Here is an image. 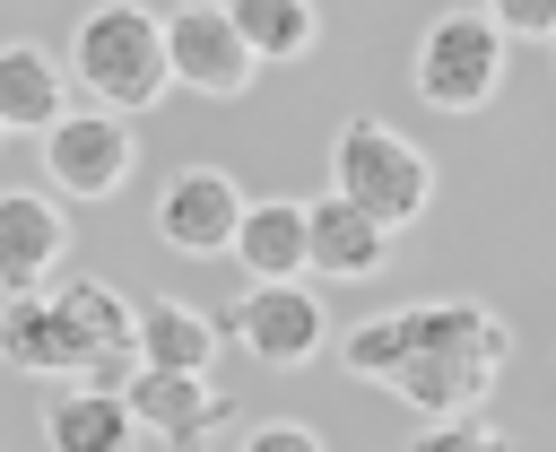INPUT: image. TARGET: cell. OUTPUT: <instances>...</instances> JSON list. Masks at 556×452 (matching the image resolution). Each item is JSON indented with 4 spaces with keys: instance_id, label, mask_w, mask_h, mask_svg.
<instances>
[{
    "instance_id": "6da1fadb",
    "label": "cell",
    "mask_w": 556,
    "mask_h": 452,
    "mask_svg": "<svg viewBox=\"0 0 556 452\" xmlns=\"http://www.w3.org/2000/svg\"><path fill=\"white\" fill-rule=\"evenodd\" d=\"M513 356L504 313L469 304V296H434V304H391L374 322H356L339 339V365L356 382H382L391 400H408L417 417H469L495 374Z\"/></svg>"
},
{
    "instance_id": "7a4b0ae2",
    "label": "cell",
    "mask_w": 556,
    "mask_h": 452,
    "mask_svg": "<svg viewBox=\"0 0 556 452\" xmlns=\"http://www.w3.org/2000/svg\"><path fill=\"white\" fill-rule=\"evenodd\" d=\"M70 70L96 104L113 113H148L165 87H174V43H165V17L139 9V0H96L70 35Z\"/></svg>"
},
{
    "instance_id": "3957f363",
    "label": "cell",
    "mask_w": 556,
    "mask_h": 452,
    "mask_svg": "<svg viewBox=\"0 0 556 452\" xmlns=\"http://www.w3.org/2000/svg\"><path fill=\"white\" fill-rule=\"evenodd\" d=\"M43 296H52V330H61V382L130 391V374H139V304L113 296L87 269H61Z\"/></svg>"
},
{
    "instance_id": "277c9868",
    "label": "cell",
    "mask_w": 556,
    "mask_h": 452,
    "mask_svg": "<svg viewBox=\"0 0 556 452\" xmlns=\"http://www.w3.org/2000/svg\"><path fill=\"white\" fill-rule=\"evenodd\" d=\"M330 191H348V200L374 209L382 226H417L426 200H434V165H426V148L400 139L391 122L356 113V122H339V139H330Z\"/></svg>"
},
{
    "instance_id": "5b68a950",
    "label": "cell",
    "mask_w": 556,
    "mask_h": 452,
    "mask_svg": "<svg viewBox=\"0 0 556 452\" xmlns=\"http://www.w3.org/2000/svg\"><path fill=\"white\" fill-rule=\"evenodd\" d=\"M408 87L434 113H486V96L504 87V26L486 9H443L408 52Z\"/></svg>"
},
{
    "instance_id": "8992f818",
    "label": "cell",
    "mask_w": 556,
    "mask_h": 452,
    "mask_svg": "<svg viewBox=\"0 0 556 452\" xmlns=\"http://www.w3.org/2000/svg\"><path fill=\"white\" fill-rule=\"evenodd\" d=\"M43 174H52V191H70V200H113V191H130V174H139V130H130V113H113V104H70V113L43 130Z\"/></svg>"
},
{
    "instance_id": "52a82bcc",
    "label": "cell",
    "mask_w": 556,
    "mask_h": 452,
    "mask_svg": "<svg viewBox=\"0 0 556 452\" xmlns=\"http://www.w3.org/2000/svg\"><path fill=\"white\" fill-rule=\"evenodd\" d=\"M165 43H174V87H191V96L235 104V96L261 78V52H252V35L235 26L226 0H182V9H165Z\"/></svg>"
},
{
    "instance_id": "ba28073f",
    "label": "cell",
    "mask_w": 556,
    "mask_h": 452,
    "mask_svg": "<svg viewBox=\"0 0 556 452\" xmlns=\"http://www.w3.org/2000/svg\"><path fill=\"white\" fill-rule=\"evenodd\" d=\"M226 330L261 356V365H313L330 348V313L304 278H252L235 304H226Z\"/></svg>"
},
{
    "instance_id": "9c48e42d",
    "label": "cell",
    "mask_w": 556,
    "mask_h": 452,
    "mask_svg": "<svg viewBox=\"0 0 556 452\" xmlns=\"http://www.w3.org/2000/svg\"><path fill=\"white\" fill-rule=\"evenodd\" d=\"M243 183L226 174V165H182L165 191H156V243H174V252H191V261H208V252H235V235H243Z\"/></svg>"
},
{
    "instance_id": "30bf717a",
    "label": "cell",
    "mask_w": 556,
    "mask_h": 452,
    "mask_svg": "<svg viewBox=\"0 0 556 452\" xmlns=\"http://www.w3.org/2000/svg\"><path fill=\"white\" fill-rule=\"evenodd\" d=\"M70 261H78V243H70L61 200L52 191H0V296L52 287Z\"/></svg>"
},
{
    "instance_id": "8fae6325",
    "label": "cell",
    "mask_w": 556,
    "mask_h": 452,
    "mask_svg": "<svg viewBox=\"0 0 556 452\" xmlns=\"http://www.w3.org/2000/svg\"><path fill=\"white\" fill-rule=\"evenodd\" d=\"M130 409L139 426L165 443V452H200L217 426H226V391L208 374H182V365H139L130 374Z\"/></svg>"
},
{
    "instance_id": "7c38bea8",
    "label": "cell",
    "mask_w": 556,
    "mask_h": 452,
    "mask_svg": "<svg viewBox=\"0 0 556 452\" xmlns=\"http://www.w3.org/2000/svg\"><path fill=\"white\" fill-rule=\"evenodd\" d=\"M148 426L130 409V391H104V382H61L43 400V443L52 452H130Z\"/></svg>"
},
{
    "instance_id": "4fadbf2b",
    "label": "cell",
    "mask_w": 556,
    "mask_h": 452,
    "mask_svg": "<svg viewBox=\"0 0 556 452\" xmlns=\"http://www.w3.org/2000/svg\"><path fill=\"white\" fill-rule=\"evenodd\" d=\"M304 217H313V269L321 278H374L382 269L391 226L374 209H356L348 191H321V200H304Z\"/></svg>"
},
{
    "instance_id": "5bb4252c",
    "label": "cell",
    "mask_w": 556,
    "mask_h": 452,
    "mask_svg": "<svg viewBox=\"0 0 556 452\" xmlns=\"http://www.w3.org/2000/svg\"><path fill=\"white\" fill-rule=\"evenodd\" d=\"M70 113V78L43 43H0V130H52Z\"/></svg>"
},
{
    "instance_id": "9a60e30c",
    "label": "cell",
    "mask_w": 556,
    "mask_h": 452,
    "mask_svg": "<svg viewBox=\"0 0 556 452\" xmlns=\"http://www.w3.org/2000/svg\"><path fill=\"white\" fill-rule=\"evenodd\" d=\"M235 261L252 278H304L313 269V217H304V200H252L243 235H235Z\"/></svg>"
},
{
    "instance_id": "2e32d148",
    "label": "cell",
    "mask_w": 556,
    "mask_h": 452,
    "mask_svg": "<svg viewBox=\"0 0 556 452\" xmlns=\"http://www.w3.org/2000/svg\"><path fill=\"white\" fill-rule=\"evenodd\" d=\"M208 356H217L208 313H191L182 296H148V304H139V365H182V374H208Z\"/></svg>"
},
{
    "instance_id": "e0dca14e",
    "label": "cell",
    "mask_w": 556,
    "mask_h": 452,
    "mask_svg": "<svg viewBox=\"0 0 556 452\" xmlns=\"http://www.w3.org/2000/svg\"><path fill=\"white\" fill-rule=\"evenodd\" d=\"M0 365L35 374V382H61V330H52V296L43 287L0 296Z\"/></svg>"
},
{
    "instance_id": "ac0fdd59",
    "label": "cell",
    "mask_w": 556,
    "mask_h": 452,
    "mask_svg": "<svg viewBox=\"0 0 556 452\" xmlns=\"http://www.w3.org/2000/svg\"><path fill=\"white\" fill-rule=\"evenodd\" d=\"M226 9H235V26L252 35L261 61H304L321 43V9L313 0H226Z\"/></svg>"
},
{
    "instance_id": "d6986e66",
    "label": "cell",
    "mask_w": 556,
    "mask_h": 452,
    "mask_svg": "<svg viewBox=\"0 0 556 452\" xmlns=\"http://www.w3.org/2000/svg\"><path fill=\"white\" fill-rule=\"evenodd\" d=\"M408 452H513V435L469 409V417H426V435H417Z\"/></svg>"
},
{
    "instance_id": "ffe728a7",
    "label": "cell",
    "mask_w": 556,
    "mask_h": 452,
    "mask_svg": "<svg viewBox=\"0 0 556 452\" xmlns=\"http://www.w3.org/2000/svg\"><path fill=\"white\" fill-rule=\"evenodd\" d=\"M504 35H556V0H478Z\"/></svg>"
},
{
    "instance_id": "44dd1931",
    "label": "cell",
    "mask_w": 556,
    "mask_h": 452,
    "mask_svg": "<svg viewBox=\"0 0 556 452\" xmlns=\"http://www.w3.org/2000/svg\"><path fill=\"white\" fill-rule=\"evenodd\" d=\"M243 452H321V435H313V426H295V417H269V426H252V435H243Z\"/></svg>"
},
{
    "instance_id": "7402d4cb",
    "label": "cell",
    "mask_w": 556,
    "mask_h": 452,
    "mask_svg": "<svg viewBox=\"0 0 556 452\" xmlns=\"http://www.w3.org/2000/svg\"><path fill=\"white\" fill-rule=\"evenodd\" d=\"M547 43H556V35H547Z\"/></svg>"
},
{
    "instance_id": "603a6c76",
    "label": "cell",
    "mask_w": 556,
    "mask_h": 452,
    "mask_svg": "<svg viewBox=\"0 0 556 452\" xmlns=\"http://www.w3.org/2000/svg\"><path fill=\"white\" fill-rule=\"evenodd\" d=\"M0 139H9V130H0Z\"/></svg>"
}]
</instances>
